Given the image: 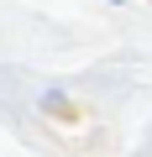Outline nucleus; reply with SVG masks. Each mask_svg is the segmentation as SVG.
I'll use <instances>...</instances> for the list:
<instances>
[]
</instances>
